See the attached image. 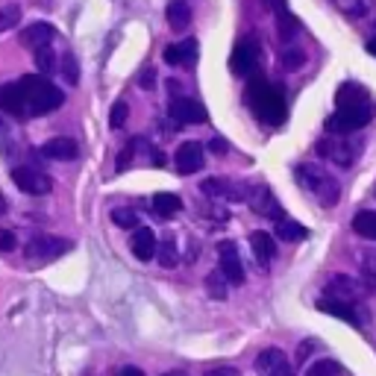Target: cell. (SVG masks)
<instances>
[{"label": "cell", "instance_id": "cell-1", "mask_svg": "<svg viewBox=\"0 0 376 376\" xmlns=\"http://www.w3.org/2000/svg\"><path fill=\"white\" fill-rule=\"evenodd\" d=\"M24 89V101H27V118L30 115H47L56 112L65 103V94L59 86H53L47 77H24L18 79Z\"/></svg>", "mask_w": 376, "mask_h": 376}, {"label": "cell", "instance_id": "cell-13", "mask_svg": "<svg viewBox=\"0 0 376 376\" xmlns=\"http://www.w3.org/2000/svg\"><path fill=\"white\" fill-rule=\"evenodd\" d=\"M318 153L323 156V159H330V162H335L338 168H350L353 165V159H356V147L353 144H347V141H320L318 144Z\"/></svg>", "mask_w": 376, "mask_h": 376}, {"label": "cell", "instance_id": "cell-23", "mask_svg": "<svg viewBox=\"0 0 376 376\" xmlns=\"http://www.w3.org/2000/svg\"><path fill=\"white\" fill-rule=\"evenodd\" d=\"M179 209H183V200H179L176 194L162 191V194H156V197H153V212H156V218H162V221L174 218Z\"/></svg>", "mask_w": 376, "mask_h": 376}, {"label": "cell", "instance_id": "cell-46", "mask_svg": "<svg viewBox=\"0 0 376 376\" xmlns=\"http://www.w3.org/2000/svg\"><path fill=\"white\" fill-rule=\"evenodd\" d=\"M370 51H373V53H376V39H373V41H370Z\"/></svg>", "mask_w": 376, "mask_h": 376}, {"label": "cell", "instance_id": "cell-3", "mask_svg": "<svg viewBox=\"0 0 376 376\" xmlns=\"http://www.w3.org/2000/svg\"><path fill=\"white\" fill-rule=\"evenodd\" d=\"M247 97H250L253 112L261 121H268V124H283L285 121V101H283L280 89H273L268 83H256Z\"/></svg>", "mask_w": 376, "mask_h": 376}, {"label": "cell", "instance_id": "cell-33", "mask_svg": "<svg viewBox=\"0 0 376 376\" xmlns=\"http://www.w3.org/2000/svg\"><path fill=\"white\" fill-rule=\"evenodd\" d=\"M280 65L285 71H297V68H303V65H306V53L300 51V47H285L283 56H280Z\"/></svg>", "mask_w": 376, "mask_h": 376}, {"label": "cell", "instance_id": "cell-29", "mask_svg": "<svg viewBox=\"0 0 376 376\" xmlns=\"http://www.w3.org/2000/svg\"><path fill=\"white\" fill-rule=\"evenodd\" d=\"M36 65H39V71H41L44 77H51V74L59 68V59H56V53L51 51V44H47V47H39V51H36Z\"/></svg>", "mask_w": 376, "mask_h": 376}, {"label": "cell", "instance_id": "cell-26", "mask_svg": "<svg viewBox=\"0 0 376 376\" xmlns=\"http://www.w3.org/2000/svg\"><path fill=\"white\" fill-rule=\"evenodd\" d=\"M362 101H370L368 91L356 83H344L338 89V106H350V103H362Z\"/></svg>", "mask_w": 376, "mask_h": 376}, {"label": "cell", "instance_id": "cell-2", "mask_svg": "<svg viewBox=\"0 0 376 376\" xmlns=\"http://www.w3.org/2000/svg\"><path fill=\"white\" fill-rule=\"evenodd\" d=\"M294 176H297V183L312 194V197L320 203V206H335L338 197H341V186L338 179L330 176L320 165H297V171H294Z\"/></svg>", "mask_w": 376, "mask_h": 376}, {"label": "cell", "instance_id": "cell-28", "mask_svg": "<svg viewBox=\"0 0 376 376\" xmlns=\"http://www.w3.org/2000/svg\"><path fill=\"white\" fill-rule=\"evenodd\" d=\"M156 259H159V265H162V268H176V265H179V253H176L174 238H165V241L159 244Z\"/></svg>", "mask_w": 376, "mask_h": 376}, {"label": "cell", "instance_id": "cell-25", "mask_svg": "<svg viewBox=\"0 0 376 376\" xmlns=\"http://www.w3.org/2000/svg\"><path fill=\"white\" fill-rule=\"evenodd\" d=\"M276 235H280L283 241H303L309 235V230L303 223H297V221L283 218V221H276Z\"/></svg>", "mask_w": 376, "mask_h": 376}, {"label": "cell", "instance_id": "cell-14", "mask_svg": "<svg viewBox=\"0 0 376 376\" xmlns=\"http://www.w3.org/2000/svg\"><path fill=\"white\" fill-rule=\"evenodd\" d=\"M53 39H56L53 24H44V21L30 24V27L21 32V44H24V47H30V51H39V47L53 44Z\"/></svg>", "mask_w": 376, "mask_h": 376}, {"label": "cell", "instance_id": "cell-18", "mask_svg": "<svg viewBox=\"0 0 376 376\" xmlns=\"http://www.w3.org/2000/svg\"><path fill=\"white\" fill-rule=\"evenodd\" d=\"M41 153H44L47 159H56V162H71V159H77V156H79V147H77V141H74V138L59 136V138L44 141Z\"/></svg>", "mask_w": 376, "mask_h": 376}, {"label": "cell", "instance_id": "cell-21", "mask_svg": "<svg viewBox=\"0 0 376 376\" xmlns=\"http://www.w3.org/2000/svg\"><path fill=\"white\" fill-rule=\"evenodd\" d=\"M326 294L330 297H335V300H353L356 294H358V285L350 280V276H332L330 283H326Z\"/></svg>", "mask_w": 376, "mask_h": 376}, {"label": "cell", "instance_id": "cell-8", "mask_svg": "<svg viewBox=\"0 0 376 376\" xmlns=\"http://www.w3.org/2000/svg\"><path fill=\"white\" fill-rule=\"evenodd\" d=\"M256 373L259 376H294L288 358L280 347H265L256 356Z\"/></svg>", "mask_w": 376, "mask_h": 376}, {"label": "cell", "instance_id": "cell-37", "mask_svg": "<svg viewBox=\"0 0 376 376\" xmlns=\"http://www.w3.org/2000/svg\"><path fill=\"white\" fill-rule=\"evenodd\" d=\"M136 83H138L144 91H153V89H156V71H153V68H144V71L138 74Z\"/></svg>", "mask_w": 376, "mask_h": 376}, {"label": "cell", "instance_id": "cell-34", "mask_svg": "<svg viewBox=\"0 0 376 376\" xmlns=\"http://www.w3.org/2000/svg\"><path fill=\"white\" fill-rule=\"evenodd\" d=\"M112 221L118 226H124V230H138V215L133 209H115L112 212Z\"/></svg>", "mask_w": 376, "mask_h": 376}, {"label": "cell", "instance_id": "cell-6", "mask_svg": "<svg viewBox=\"0 0 376 376\" xmlns=\"http://www.w3.org/2000/svg\"><path fill=\"white\" fill-rule=\"evenodd\" d=\"M12 183L24 194H32V197H44V194L53 191V179L47 174H41V171H36V168H15Z\"/></svg>", "mask_w": 376, "mask_h": 376}, {"label": "cell", "instance_id": "cell-27", "mask_svg": "<svg viewBox=\"0 0 376 376\" xmlns=\"http://www.w3.org/2000/svg\"><path fill=\"white\" fill-rule=\"evenodd\" d=\"M276 27H280V39L283 41H294V39H297V32H300V24H297V18H294L291 12L276 15Z\"/></svg>", "mask_w": 376, "mask_h": 376}, {"label": "cell", "instance_id": "cell-12", "mask_svg": "<svg viewBox=\"0 0 376 376\" xmlns=\"http://www.w3.org/2000/svg\"><path fill=\"white\" fill-rule=\"evenodd\" d=\"M218 256H221V271L223 276L230 280L233 285H241L244 283V265H241V256L235 250L233 241H221L218 244Z\"/></svg>", "mask_w": 376, "mask_h": 376}, {"label": "cell", "instance_id": "cell-41", "mask_svg": "<svg viewBox=\"0 0 376 376\" xmlns=\"http://www.w3.org/2000/svg\"><path fill=\"white\" fill-rule=\"evenodd\" d=\"M209 150L218 153V156H223V153H226V141H223V138H212V141H209Z\"/></svg>", "mask_w": 376, "mask_h": 376}, {"label": "cell", "instance_id": "cell-36", "mask_svg": "<svg viewBox=\"0 0 376 376\" xmlns=\"http://www.w3.org/2000/svg\"><path fill=\"white\" fill-rule=\"evenodd\" d=\"M127 115H129L127 103H124V101L115 103V106H112V112H109V127H112V129H121V127L127 124Z\"/></svg>", "mask_w": 376, "mask_h": 376}, {"label": "cell", "instance_id": "cell-10", "mask_svg": "<svg viewBox=\"0 0 376 376\" xmlns=\"http://www.w3.org/2000/svg\"><path fill=\"white\" fill-rule=\"evenodd\" d=\"M247 203L253 206L256 215H265V218H273V221H283V206L280 200L273 197V191L268 186H256L250 194H247Z\"/></svg>", "mask_w": 376, "mask_h": 376}, {"label": "cell", "instance_id": "cell-43", "mask_svg": "<svg viewBox=\"0 0 376 376\" xmlns=\"http://www.w3.org/2000/svg\"><path fill=\"white\" fill-rule=\"evenodd\" d=\"M261 4H265L268 9H273L276 15H280V12H288V9H285V0H261Z\"/></svg>", "mask_w": 376, "mask_h": 376}, {"label": "cell", "instance_id": "cell-4", "mask_svg": "<svg viewBox=\"0 0 376 376\" xmlns=\"http://www.w3.org/2000/svg\"><path fill=\"white\" fill-rule=\"evenodd\" d=\"M373 118V103L370 101H362V103H350V106H338L335 115L326 121V129L330 133H356V129L368 127V121Z\"/></svg>", "mask_w": 376, "mask_h": 376}, {"label": "cell", "instance_id": "cell-38", "mask_svg": "<svg viewBox=\"0 0 376 376\" xmlns=\"http://www.w3.org/2000/svg\"><path fill=\"white\" fill-rule=\"evenodd\" d=\"M18 247V238H15L9 230H0V253H12Z\"/></svg>", "mask_w": 376, "mask_h": 376}, {"label": "cell", "instance_id": "cell-9", "mask_svg": "<svg viewBox=\"0 0 376 376\" xmlns=\"http://www.w3.org/2000/svg\"><path fill=\"white\" fill-rule=\"evenodd\" d=\"M203 144L200 141H186V144H179L176 147V153H174V165L179 174H197L203 168Z\"/></svg>", "mask_w": 376, "mask_h": 376}, {"label": "cell", "instance_id": "cell-20", "mask_svg": "<svg viewBox=\"0 0 376 376\" xmlns=\"http://www.w3.org/2000/svg\"><path fill=\"white\" fill-rule=\"evenodd\" d=\"M165 15H168L171 30H186L191 24V6H188V0H171Z\"/></svg>", "mask_w": 376, "mask_h": 376}, {"label": "cell", "instance_id": "cell-40", "mask_svg": "<svg viewBox=\"0 0 376 376\" xmlns=\"http://www.w3.org/2000/svg\"><path fill=\"white\" fill-rule=\"evenodd\" d=\"M115 376H144V370L141 368H136V365H124V368H118V373Z\"/></svg>", "mask_w": 376, "mask_h": 376}, {"label": "cell", "instance_id": "cell-42", "mask_svg": "<svg viewBox=\"0 0 376 376\" xmlns=\"http://www.w3.org/2000/svg\"><path fill=\"white\" fill-rule=\"evenodd\" d=\"M206 376H241L238 368H215V370H209Z\"/></svg>", "mask_w": 376, "mask_h": 376}, {"label": "cell", "instance_id": "cell-22", "mask_svg": "<svg viewBox=\"0 0 376 376\" xmlns=\"http://www.w3.org/2000/svg\"><path fill=\"white\" fill-rule=\"evenodd\" d=\"M318 309H320V312H326V315H335V318H341V320H347V323H353V326L358 323V315L353 312V306H350L347 300L330 297V300H320Z\"/></svg>", "mask_w": 376, "mask_h": 376}, {"label": "cell", "instance_id": "cell-19", "mask_svg": "<svg viewBox=\"0 0 376 376\" xmlns=\"http://www.w3.org/2000/svg\"><path fill=\"white\" fill-rule=\"evenodd\" d=\"M165 62L168 65H194L197 62V41L186 39L179 44H168L165 47Z\"/></svg>", "mask_w": 376, "mask_h": 376}, {"label": "cell", "instance_id": "cell-31", "mask_svg": "<svg viewBox=\"0 0 376 376\" xmlns=\"http://www.w3.org/2000/svg\"><path fill=\"white\" fill-rule=\"evenodd\" d=\"M18 24H21V6H18V4H6V6H0V32L15 30Z\"/></svg>", "mask_w": 376, "mask_h": 376}, {"label": "cell", "instance_id": "cell-44", "mask_svg": "<svg viewBox=\"0 0 376 376\" xmlns=\"http://www.w3.org/2000/svg\"><path fill=\"white\" fill-rule=\"evenodd\" d=\"M6 209H9V203H6V197H4V194H0V215H4Z\"/></svg>", "mask_w": 376, "mask_h": 376}, {"label": "cell", "instance_id": "cell-32", "mask_svg": "<svg viewBox=\"0 0 376 376\" xmlns=\"http://www.w3.org/2000/svg\"><path fill=\"white\" fill-rule=\"evenodd\" d=\"M341 373H344V368H341L335 358H320V362H315L306 370V376H341Z\"/></svg>", "mask_w": 376, "mask_h": 376}, {"label": "cell", "instance_id": "cell-17", "mask_svg": "<svg viewBox=\"0 0 376 376\" xmlns=\"http://www.w3.org/2000/svg\"><path fill=\"white\" fill-rule=\"evenodd\" d=\"M250 247H253V256H256V261L261 268H268L276 259V241H273L271 233H261V230L250 233Z\"/></svg>", "mask_w": 376, "mask_h": 376}, {"label": "cell", "instance_id": "cell-7", "mask_svg": "<svg viewBox=\"0 0 376 376\" xmlns=\"http://www.w3.org/2000/svg\"><path fill=\"white\" fill-rule=\"evenodd\" d=\"M168 115L174 121V127H186V124H203L206 121V109L203 103L191 101V97H174Z\"/></svg>", "mask_w": 376, "mask_h": 376}, {"label": "cell", "instance_id": "cell-15", "mask_svg": "<svg viewBox=\"0 0 376 376\" xmlns=\"http://www.w3.org/2000/svg\"><path fill=\"white\" fill-rule=\"evenodd\" d=\"M0 109L9 112L15 118H27V101H24L21 83H9V86L0 89Z\"/></svg>", "mask_w": 376, "mask_h": 376}, {"label": "cell", "instance_id": "cell-35", "mask_svg": "<svg viewBox=\"0 0 376 376\" xmlns=\"http://www.w3.org/2000/svg\"><path fill=\"white\" fill-rule=\"evenodd\" d=\"M62 74H65V79H68L71 86H77V79H79V65H77V59L71 56V53H65V59H62Z\"/></svg>", "mask_w": 376, "mask_h": 376}, {"label": "cell", "instance_id": "cell-5", "mask_svg": "<svg viewBox=\"0 0 376 376\" xmlns=\"http://www.w3.org/2000/svg\"><path fill=\"white\" fill-rule=\"evenodd\" d=\"M74 247L68 238H59V235H32L27 241V259H36V261H51V259H59Z\"/></svg>", "mask_w": 376, "mask_h": 376}, {"label": "cell", "instance_id": "cell-30", "mask_svg": "<svg viewBox=\"0 0 376 376\" xmlns=\"http://www.w3.org/2000/svg\"><path fill=\"white\" fill-rule=\"evenodd\" d=\"M226 276H223V271H212L209 276H206V291L212 294L215 300H226Z\"/></svg>", "mask_w": 376, "mask_h": 376}, {"label": "cell", "instance_id": "cell-39", "mask_svg": "<svg viewBox=\"0 0 376 376\" xmlns=\"http://www.w3.org/2000/svg\"><path fill=\"white\" fill-rule=\"evenodd\" d=\"M318 347V341L315 338H309V341H303V344L297 347V356H294V362H306L309 356H312V350Z\"/></svg>", "mask_w": 376, "mask_h": 376}, {"label": "cell", "instance_id": "cell-45", "mask_svg": "<svg viewBox=\"0 0 376 376\" xmlns=\"http://www.w3.org/2000/svg\"><path fill=\"white\" fill-rule=\"evenodd\" d=\"M165 376H188V373H179V370H174V373H165Z\"/></svg>", "mask_w": 376, "mask_h": 376}, {"label": "cell", "instance_id": "cell-11", "mask_svg": "<svg viewBox=\"0 0 376 376\" xmlns=\"http://www.w3.org/2000/svg\"><path fill=\"white\" fill-rule=\"evenodd\" d=\"M230 65H233V71H235L238 77H250V74L256 71V65H259V44H256L253 39L238 41L235 51H233Z\"/></svg>", "mask_w": 376, "mask_h": 376}, {"label": "cell", "instance_id": "cell-24", "mask_svg": "<svg viewBox=\"0 0 376 376\" xmlns=\"http://www.w3.org/2000/svg\"><path fill=\"white\" fill-rule=\"evenodd\" d=\"M353 233L362 235V238L376 241V212H370V209L356 212V218H353Z\"/></svg>", "mask_w": 376, "mask_h": 376}, {"label": "cell", "instance_id": "cell-16", "mask_svg": "<svg viewBox=\"0 0 376 376\" xmlns=\"http://www.w3.org/2000/svg\"><path fill=\"white\" fill-rule=\"evenodd\" d=\"M129 250H133V256H136L138 261H150V259H156L159 244H156L153 230H147V226L136 230V233H133V238H129Z\"/></svg>", "mask_w": 376, "mask_h": 376}]
</instances>
